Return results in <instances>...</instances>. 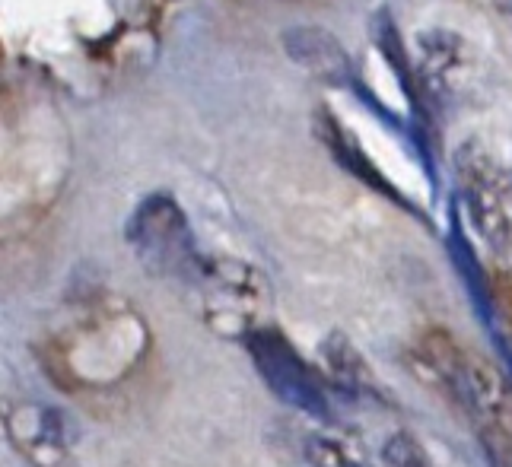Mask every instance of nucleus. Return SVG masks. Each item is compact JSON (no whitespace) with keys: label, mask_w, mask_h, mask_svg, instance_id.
<instances>
[{"label":"nucleus","mask_w":512,"mask_h":467,"mask_svg":"<svg viewBox=\"0 0 512 467\" xmlns=\"http://www.w3.org/2000/svg\"><path fill=\"white\" fill-rule=\"evenodd\" d=\"M420 375L433 382L446 398L474 420V426H497L506 417L509 394L497 372L484 359L468 353L449 331H427L417 344Z\"/></svg>","instance_id":"nucleus-1"},{"label":"nucleus","mask_w":512,"mask_h":467,"mask_svg":"<svg viewBox=\"0 0 512 467\" xmlns=\"http://www.w3.org/2000/svg\"><path fill=\"white\" fill-rule=\"evenodd\" d=\"M128 242L153 277H191L198 271L191 226L169 194H150L128 220Z\"/></svg>","instance_id":"nucleus-2"},{"label":"nucleus","mask_w":512,"mask_h":467,"mask_svg":"<svg viewBox=\"0 0 512 467\" xmlns=\"http://www.w3.org/2000/svg\"><path fill=\"white\" fill-rule=\"evenodd\" d=\"M258 375L280 401L309 413V417L331 420V401L315 369L296 353L290 340L274 328H252L242 334Z\"/></svg>","instance_id":"nucleus-3"},{"label":"nucleus","mask_w":512,"mask_h":467,"mask_svg":"<svg viewBox=\"0 0 512 467\" xmlns=\"http://www.w3.org/2000/svg\"><path fill=\"white\" fill-rule=\"evenodd\" d=\"M284 51L293 64H299L309 77L344 86L353 80V64L347 48L322 26H293L284 32Z\"/></svg>","instance_id":"nucleus-4"},{"label":"nucleus","mask_w":512,"mask_h":467,"mask_svg":"<svg viewBox=\"0 0 512 467\" xmlns=\"http://www.w3.org/2000/svg\"><path fill=\"white\" fill-rule=\"evenodd\" d=\"M446 245H449V258L455 264L458 277H462L465 290L471 296V305L474 312H478V318L484 321V328L493 334L497 331V325H493V302H497V296H493V283L487 277V271L481 267L478 255H474V248L465 236L462 223H458V217L452 213V226H449V236H446Z\"/></svg>","instance_id":"nucleus-5"},{"label":"nucleus","mask_w":512,"mask_h":467,"mask_svg":"<svg viewBox=\"0 0 512 467\" xmlns=\"http://www.w3.org/2000/svg\"><path fill=\"white\" fill-rule=\"evenodd\" d=\"M325 359L331 372L338 375V382H344L353 391H363V388H373V379H369V366L360 363V356L350 350V344L344 337L334 334L328 344H325Z\"/></svg>","instance_id":"nucleus-6"},{"label":"nucleus","mask_w":512,"mask_h":467,"mask_svg":"<svg viewBox=\"0 0 512 467\" xmlns=\"http://www.w3.org/2000/svg\"><path fill=\"white\" fill-rule=\"evenodd\" d=\"M376 42H379V48L385 51L388 64H395L398 77H401V86L408 89V96L414 99L411 58L404 55V48H401V35H398V29H395V20H392V16H388V13H379V16H376Z\"/></svg>","instance_id":"nucleus-7"},{"label":"nucleus","mask_w":512,"mask_h":467,"mask_svg":"<svg viewBox=\"0 0 512 467\" xmlns=\"http://www.w3.org/2000/svg\"><path fill=\"white\" fill-rule=\"evenodd\" d=\"M385 461L392 467H433V461L423 452V445L408 433H395L385 442Z\"/></svg>","instance_id":"nucleus-8"},{"label":"nucleus","mask_w":512,"mask_h":467,"mask_svg":"<svg viewBox=\"0 0 512 467\" xmlns=\"http://www.w3.org/2000/svg\"><path fill=\"white\" fill-rule=\"evenodd\" d=\"M306 455L312 467H366L357 455H350L341 442H331V439H309Z\"/></svg>","instance_id":"nucleus-9"},{"label":"nucleus","mask_w":512,"mask_h":467,"mask_svg":"<svg viewBox=\"0 0 512 467\" xmlns=\"http://www.w3.org/2000/svg\"><path fill=\"white\" fill-rule=\"evenodd\" d=\"M490 337L497 340V347H500V356H503V363H506V366H509V372H512V340H509V337H503L500 331H493Z\"/></svg>","instance_id":"nucleus-10"},{"label":"nucleus","mask_w":512,"mask_h":467,"mask_svg":"<svg viewBox=\"0 0 512 467\" xmlns=\"http://www.w3.org/2000/svg\"><path fill=\"white\" fill-rule=\"evenodd\" d=\"M497 293H500L497 299L503 302V309H506V312L512 315V293H506V290H497Z\"/></svg>","instance_id":"nucleus-11"}]
</instances>
